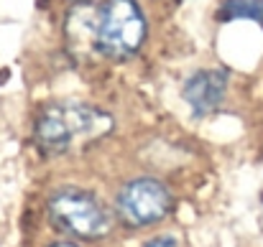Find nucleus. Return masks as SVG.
Instances as JSON below:
<instances>
[{
	"mask_svg": "<svg viewBox=\"0 0 263 247\" xmlns=\"http://www.w3.org/2000/svg\"><path fill=\"white\" fill-rule=\"evenodd\" d=\"M69 33L85 36L87 49L105 61H128L141 54L148 38V20L138 0H102L100 5L82 3L69 15Z\"/></svg>",
	"mask_w": 263,
	"mask_h": 247,
	"instance_id": "1",
	"label": "nucleus"
},
{
	"mask_svg": "<svg viewBox=\"0 0 263 247\" xmlns=\"http://www.w3.org/2000/svg\"><path fill=\"white\" fill-rule=\"evenodd\" d=\"M112 130L115 117L107 110L80 99L49 102L33 120V140L39 151L51 158L87 151L105 140Z\"/></svg>",
	"mask_w": 263,
	"mask_h": 247,
	"instance_id": "2",
	"label": "nucleus"
},
{
	"mask_svg": "<svg viewBox=\"0 0 263 247\" xmlns=\"http://www.w3.org/2000/svg\"><path fill=\"white\" fill-rule=\"evenodd\" d=\"M46 214L54 230L67 237L97 242L105 240L115 227V214L82 186H59L46 199Z\"/></svg>",
	"mask_w": 263,
	"mask_h": 247,
	"instance_id": "3",
	"label": "nucleus"
},
{
	"mask_svg": "<svg viewBox=\"0 0 263 247\" xmlns=\"http://www.w3.org/2000/svg\"><path fill=\"white\" fill-rule=\"evenodd\" d=\"M176 207L174 191L154 176L125 181L115 196V219L128 230H143L164 222Z\"/></svg>",
	"mask_w": 263,
	"mask_h": 247,
	"instance_id": "4",
	"label": "nucleus"
},
{
	"mask_svg": "<svg viewBox=\"0 0 263 247\" xmlns=\"http://www.w3.org/2000/svg\"><path fill=\"white\" fill-rule=\"evenodd\" d=\"M230 77L225 69H197L181 84V99L194 117H207L225 102Z\"/></svg>",
	"mask_w": 263,
	"mask_h": 247,
	"instance_id": "5",
	"label": "nucleus"
},
{
	"mask_svg": "<svg viewBox=\"0 0 263 247\" xmlns=\"http://www.w3.org/2000/svg\"><path fill=\"white\" fill-rule=\"evenodd\" d=\"M217 20H256L263 26V0H222L217 8Z\"/></svg>",
	"mask_w": 263,
	"mask_h": 247,
	"instance_id": "6",
	"label": "nucleus"
},
{
	"mask_svg": "<svg viewBox=\"0 0 263 247\" xmlns=\"http://www.w3.org/2000/svg\"><path fill=\"white\" fill-rule=\"evenodd\" d=\"M143 247H179V242H176L172 235H159V237H154V240H148Z\"/></svg>",
	"mask_w": 263,
	"mask_h": 247,
	"instance_id": "7",
	"label": "nucleus"
},
{
	"mask_svg": "<svg viewBox=\"0 0 263 247\" xmlns=\"http://www.w3.org/2000/svg\"><path fill=\"white\" fill-rule=\"evenodd\" d=\"M49 247H80V245L72 242V240H57V242H51Z\"/></svg>",
	"mask_w": 263,
	"mask_h": 247,
	"instance_id": "8",
	"label": "nucleus"
},
{
	"mask_svg": "<svg viewBox=\"0 0 263 247\" xmlns=\"http://www.w3.org/2000/svg\"><path fill=\"white\" fill-rule=\"evenodd\" d=\"M72 3H77V5H82V3H92V0H72Z\"/></svg>",
	"mask_w": 263,
	"mask_h": 247,
	"instance_id": "9",
	"label": "nucleus"
}]
</instances>
